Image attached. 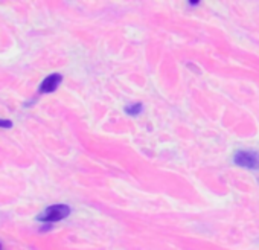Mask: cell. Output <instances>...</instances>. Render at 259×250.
Returning <instances> with one entry per match:
<instances>
[{"label":"cell","mask_w":259,"mask_h":250,"mask_svg":"<svg viewBox=\"0 0 259 250\" xmlns=\"http://www.w3.org/2000/svg\"><path fill=\"white\" fill-rule=\"evenodd\" d=\"M69 214H70V207L67 204H54V206L48 207L43 214H40L37 217V220L43 221V223H55V221L66 218Z\"/></svg>","instance_id":"cell-1"},{"label":"cell","mask_w":259,"mask_h":250,"mask_svg":"<svg viewBox=\"0 0 259 250\" xmlns=\"http://www.w3.org/2000/svg\"><path fill=\"white\" fill-rule=\"evenodd\" d=\"M0 127H5V129H11L13 127V122L8 119H0Z\"/></svg>","instance_id":"cell-5"},{"label":"cell","mask_w":259,"mask_h":250,"mask_svg":"<svg viewBox=\"0 0 259 250\" xmlns=\"http://www.w3.org/2000/svg\"><path fill=\"white\" fill-rule=\"evenodd\" d=\"M125 111L128 113V114H139L141 111H142V104H133V105H128L126 108H125Z\"/></svg>","instance_id":"cell-4"},{"label":"cell","mask_w":259,"mask_h":250,"mask_svg":"<svg viewBox=\"0 0 259 250\" xmlns=\"http://www.w3.org/2000/svg\"><path fill=\"white\" fill-rule=\"evenodd\" d=\"M235 163L242 168L259 170V154L254 151H238L235 154Z\"/></svg>","instance_id":"cell-2"},{"label":"cell","mask_w":259,"mask_h":250,"mask_svg":"<svg viewBox=\"0 0 259 250\" xmlns=\"http://www.w3.org/2000/svg\"><path fill=\"white\" fill-rule=\"evenodd\" d=\"M61 79H63V78H61V75H60V73H52V75H49V76L41 82L40 90H41L43 93L55 92V90H57V87L60 86Z\"/></svg>","instance_id":"cell-3"}]
</instances>
